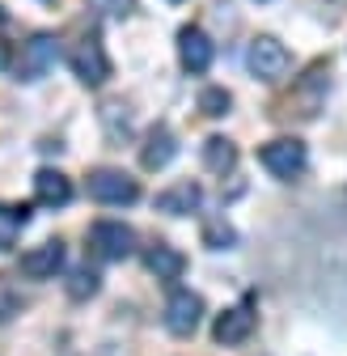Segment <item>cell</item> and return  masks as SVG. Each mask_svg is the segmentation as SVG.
I'll list each match as a JSON object with an SVG mask.
<instances>
[{"mask_svg": "<svg viewBox=\"0 0 347 356\" xmlns=\"http://www.w3.org/2000/svg\"><path fill=\"white\" fill-rule=\"evenodd\" d=\"M326 89H330V60H314L305 72L296 76V85H292V94L284 98V111L280 115L301 119V123L318 119V111L326 106Z\"/></svg>", "mask_w": 347, "mask_h": 356, "instance_id": "1", "label": "cell"}, {"mask_svg": "<svg viewBox=\"0 0 347 356\" xmlns=\"http://www.w3.org/2000/svg\"><path fill=\"white\" fill-rule=\"evenodd\" d=\"M56 60H60V38L56 34H47V30H38V34H30L22 47H17V56H13V81H42L51 68H56Z\"/></svg>", "mask_w": 347, "mask_h": 356, "instance_id": "2", "label": "cell"}, {"mask_svg": "<svg viewBox=\"0 0 347 356\" xmlns=\"http://www.w3.org/2000/svg\"><path fill=\"white\" fill-rule=\"evenodd\" d=\"M288 68H292V56H288V47H284L276 34L250 38V47H246V72H250L254 81L276 85V81L288 76Z\"/></svg>", "mask_w": 347, "mask_h": 356, "instance_id": "3", "label": "cell"}, {"mask_svg": "<svg viewBox=\"0 0 347 356\" xmlns=\"http://www.w3.org/2000/svg\"><path fill=\"white\" fill-rule=\"evenodd\" d=\"M68 68H72V76L81 85H90V89L106 85L110 81V56L102 47V38L98 34H81L72 47H68Z\"/></svg>", "mask_w": 347, "mask_h": 356, "instance_id": "4", "label": "cell"}, {"mask_svg": "<svg viewBox=\"0 0 347 356\" xmlns=\"http://www.w3.org/2000/svg\"><path fill=\"white\" fill-rule=\"evenodd\" d=\"M258 161H263V170H267L271 178H280V183H292V178L305 174L310 149L301 145L296 136H276V140H267L263 149H258Z\"/></svg>", "mask_w": 347, "mask_h": 356, "instance_id": "5", "label": "cell"}, {"mask_svg": "<svg viewBox=\"0 0 347 356\" xmlns=\"http://www.w3.org/2000/svg\"><path fill=\"white\" fill-rule=\"evenodd\" d=\"M85 191H90V200L106 204V208H123V204H136L140 200V183L132 174H123L115 165H98L90 170V178H85Z\"/></svg>", "mask_w": 347, "mask_h": 356, "instance_id": "6", "label": "cell"}, {"mask_svg": "<svg viewBox=\"0 0 347 356\" xmlns=\"http://www.w3.org/2000/svg\"><path fill=\"white\" fill-rule=\"evenodd\" d=\"M90 250L106 263H123L136 254V229L123 220H94L90 225Z\"/></svg>", "mask_w": 347, "mask_h": 356, "instance_id": "7", "label": "cell"}, {"mask_svg": "<svg viewBox=\"0 0 347 356\" xmlns=\"http://www.w3.org/2000/svg\"><path fill=\"white\" fill-rule=\"evenodd\" d=\"M199 323H203V297L191 293V289H174L169 301H165V331L187 339V335L199 331Z\"/></svg>", "mask_w": 347, "mask_h": 356, "instance_id": "8", "label": "cell"}, {"mask_svg": "<svg viewBox=\"0 0 347 356\" xmlns=\"http://www.w3.org/2000/svg\"><path fill=\"white\" fill-rule=\"evenodd\" d=\"M64 259H68V250H64V242L60 238H51V242H38V246H30L26 254H22V276L26 280H56L60 276V267H64Z\"/></svg>", "mask_w": 347, "mask_h": 356, "instance_id": "9", "label": "cell"}, {"mask_svg": "<svg viewBox=\"0 0 347 356\" xmlns=\"http://www.w3.org/2000/svg\"><path fill=\"white\" fill-rule=\"evenodd\" d=\"M212 56H216V47H212V38H208L199 26H183V30H178V64H183L191 76H203V72L212 68Z\"/></svg>", "mask_w": 347, "mask_h": 356, "instance_id": "10", "label": "cell"}, {"mask_svg": "<svg viewBox=\"0 0 347 356\" xmlns=\"http://www.w3.org/2000/svg\"><path fill=\"white\" fill-rule=\"evenodd\" d=\"M250 335H254V309L250 305H233V309H225V314L212 323V339L225 343V348H237Z\"/></svg>", "mask_w": 347, "mask_h": 356, "instance_id": "11", "label": "cell"}, {"mask_svg": "<svg viewBox=\"0 0 347 356\" xmlns=\"http://www.w3.org/2000/svg\"><path fill=\"white\" fill-rule=\"evenodd\" d=\"M174 157H178V136H174L165 123H157L144 136V145H140V165L153 174V170H165Z\"/></svg>", "mask_w": 347, "mask_h": 356, "instance_id": "12", "label": "cell"}, {"mask_svg": "<svg viewBox=\"0 0 347 356\" xmlns=\"http://www.w3.org/2000/svg\"><path fill=\"white\" fill-rule=\"evenodd\" d=\"M144 267H149L157 280L174 284V280H183V272H187V254L178 246H169V242H153L144 250Z\"/></svg>", "mask_w": 347, "mask_h": 356, "instance_id": "13", "label": "cell"}, {"mask_svg": "<svg viewBox=\"0 0 347 356\" xmlns=\"http://www.w3.org/2000/svg\"><path fill=\"white\" fill-rule=\"evenodd\" d=\"M199 204H203V187L199 183H174V187H165L161 195H157V212H165V216H191V212H199Z\"/></svg>", "mask_w": 347, "mask_h": 356, "instance_id": "14", "label": "cell"}, {"mask_svg": "<svg viewBox=\"0 0 347 356\" xmlns=\"http://www.w3.org/2000/svg\"><path fill=\"white\" fill-rule=\"evenodd\" d=\"M34 200L42 208H64V204H72V178L60 174V170H38L34 174Z\"/></svg>", "mask_w": 347, "mask_h": 356, "instance_id": "15", "label": "cell"}, {"mask_svg": "<svg viewBox=\"0 0 347 356\" xmlns=\"http://www.w3.org/2000/svg\"><path fill=\"white\" fill-rule=\"evenodd\" d=\"M203 165L212 174H233L237 170V145L229 136H208L203 140Z\"/></svg>", "mask_w": 347, "mask_h": 356, "instance_id": "16", "label": "cell"}, {"mask_svg": "<svg viewBox=\"0 0 347 356\" xmlns=\"http://www.w3.org/2000/svg\"><path fill=\"white\" fill-rule=\"evenodd\" d=\"M26 225H30V208L26 204H0V250H13Z\"/></svg>", "mask_w": 347, "mask_h": 356, "instance_id": "17", "label": "cell"}, {"mask_svg": "<svg viewBox=\"0 0 347 356\" xmlns=\"http://www.w3.org/2000/svg\"><path fill=\"white\" fill-rule=\"evenodd\" d=\"M102 127H106V136H110L115 145L132 140V111L119 106V102H106V106H102Z\"/></svg>", "mask_w": 347, "mask_h": 356, "instance_id": "18", "label": "cell"}, {"mask_svg": "<svg viewBox=\"0 0 347 356\" xmlns=\"http://www.w3.org/2000/svg\"><path fill=\"white\" fill-rule=\"evenodd\" d=\"M22 309H26V293H22V284H17L13 276L0 272V327L13 323V318L22 314Z\"/></svg>", "mask_w": 347, "mask_h": 356, "instance_id": "19", "label": "cell"}, {"mask_svg": "<svg viewBox=\"0 0 347 356\" xmlns=\"http://www.w3.org/2000/svg\"><path fill=\"white\" fill-rule=\"evenodd\" d=\"M203 246L208 250H233L237 246V229L229 225L225 216H208L203 220Z\"/></svg>", "mask_w": 347, "mask_h": 356, "instance_id": "20", "label": "cell"}, {"mask_svg": "<svg viewBox=\"0 0 347 356\" xmlns=\"http://www.w3.org/2000/svg\"><path fill=\"white\" fill-rule=\"evenodd\" d=\"M199 111L208 119H225L233 111V94H229L225 85H208V89H199Z\"/></svg>", "mask_w": 347, "mask_h": 356, "instance_id": "21", "label": "cell"}, {"mask_svg": "<svg viewBox=\"0 0 347 356\" xmlns=\"http://www.w3.org/2000/svg\"><path fill=\"white\" fill-rule=\"evenodd\" d=\"M98 293V272L94 267H76V272L68 276V297L72 301H90Z\"/></svg>", "mask_w": 347, "mask_h": 356, "instance_id": "22", "label": "cell"}, {"mask_svg": "<svg viewBox=\"0 0 347 356\" xmlns=\"http://www.w3.org/2000/svg\"><path fill=\"white\" fill-rule=\"evenodd\" d=\"M98 17H106V22H123L127 13L136 9V0H85Z\"/></svg>", "mask_w": 347, "mask_h": 356, "instance_id": "23", "label": "cell"}, {"mask_svg": "<svg viewBox=\"0 0 347 356\" xmlns=\"http://www.w3.org/2000/svg\"><path fill=\"white\" fill-rule=\"evenodd\" d=\"M330 5H335V9H347V0H330Z\"/></svg>", "mask_w": 347, "mask_h": 356, "instance_id": "24", "label": "cell"}, {"mask_svg": "<svg viewBox=\"0 0 347 356\" xmlns=\"http://www.w3.org/2000/svg\"><path fill=\"white\" fill-rule=\"evenodd\" d=\"M258 5H271V0H258Z\"/></svg>", "mask_w": 347, "mask_h": 356, "instance_id": "25", "label": "cell"}]
</instances>
